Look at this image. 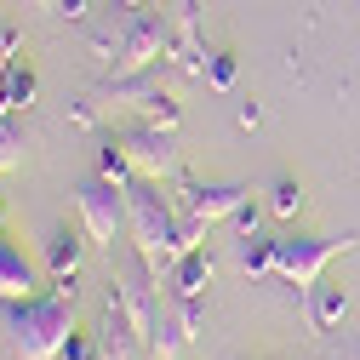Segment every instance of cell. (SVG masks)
<instances>
[{"mask_svg": "<svg viewBox=\"0 0 360 360\" xmlns=\"http://www.w3.org/2000/svg\"><path fill=\"white\" fill-rule=\"evenodd\" d=\"M0 321H6V338L23 360H63L75 326V292L52 286L46 297H6L0 303Z\"/></svg>", "mask_w": 360, "mask_h": 360, "instance_id": "cell-1", "label": "cell"}, {"mask_svg": "<svg viewBox=\"0 0 360 360\" xmlns=\"http://www.w3.org/2000/svg\"><path fill=\"white\" fill-rule=\"evenodd\" d=\"M126 229H131L138 257L166 281L177 269V257H184V217H177L172 195H160V184H149V177L126 184Z\"/></svg>", "mask_w": 360, "mask_h": 360, "instance_id": "cell-2", "label": "cell"}, {"mask_svg": "<svg viewBox=\"0 0 360 360\" xmlns=\"http://www.w3.org/2000/svg\"><path fill=\"white\" fill-rule=\"evenodd\" d=\"M92 98H98L103 109H138V115H149V120H155V126H166V131H177V120H184V109L166 98V86H160V75H155V69L109 75Z\"/></svg>", "mask_w": 360, "mask_h": 360, "instance_id": "cell-3", "label": "cell"}, {"mask_svg": "<svg viewBox=\"0 0 360 360\" xmlns=\"http://www.w3.org/2000/svg\"><path fill=\"white\" fill-rule=\"evenodd\" d=\"M349 246H354V229H343V235H275V275L309 292L326 275V263Z\"/></svg>", "mask_w": 360, "mask_h": 360, "instance_id": "cell-4", "label": "cell"}, {"mask_svg": "<svg viewBox=\"0 0 360 360\" xmlns=\"http://www.w3.org/2000/svg\"><path fill=\"white\" fill-rule=\"evenodd\" d=\"M98 52H115V75H131V69H155V58H172V29L166 18L131 6L126 29L115 40H98Z\"/></svg>", "mask_w": 360, "mask_h": 360, "instance_id": "cell-5", "label": "cell"}, {"mask_svg": "<svg viewBox=\"0 0 360 360\" xmlns=\"http://www.w3.org/2000/svg\"><path fill=\"white\" fill-rule=\"evenodd\" d=\"M126 160H131V177H149V184H177V172H184V155H177V138L166 126L143 120V126H131L126 138H120Z\"/></svg>", "mask_w": 360, "mask_h": 360, "instance_id": "cell-6", "label": "cell"}, {"mask_svg": "<svg viewBox=\"0 0 360 360\" xmlns=\"http://www.w3.org/2000/svg\"><path fill=\"white\" fill-rule=\"evenodd\" d=\"M252 200V189L246 184H184L177 177V189H172V206H177V217H189V223H229L240 206Z\"/></svg>", "mask_w": 360, "mask_h": 360, "instance_id": "cell-7", "label": "cell"}, {"mask_svg": "<svg viewBox=\"0 0 360 360\" xmlns=\"http://www.w3.org/2000/svg\"><path fill=\"white\" fill-rule=\"evenodd\" d=\"M75 206H80V229L103 246H115V235L126 229V189L109 184V177H86Z\"/></svg>", "mask_w": 360, "mask_h": 360, "instance_id": "cell-8", "label": "cell"}, {"mask_svg": "<svg viewBox=\"0 0 360 360\" xmlns=\"http://www.w3.org/2000/svg\"><path fill=\"white\" fill-rule=\"evenodd\" d=\"M200 332V303H184V297H166L160 314H155V332H149V354L155 360H184L189 343Z\"/></svg>", "mask_w": 360, "mask_h": 360, "instance_id": "cell-9", "label": "cell"}, {"mask_svg": "<svg viewBox=\"0 0 360 360\" xmlns=\"http://www.w3.org/2000/svg\"><path fill=\"white\" fill-rule=\"evenodd\" d=\"M6 297H40V269L12 240H0V303Z\"/></svg>", "mask_w": 360, "mask_h": 360, "instance_id": "cell-10", "label": "cell"}, {"mask_svg": "<svg viewBox=\"0 0 360 360\" xmlns=\"http://www.w3.org/2000/svg\"><path fill=\"white\" fill-rule=\"evenodd\" d=\"M166 286H172V297L200 303L206 286H212V252H206V246H200V252H184V257H177V269L166 275Z\"/></svg>", "mask_w": 360, "mask_h": 360, "instance_id": "cell-11", "label": "cell"}, {"mask_svg": "<svg viewBox=\"0 0 360 360\" xmlns=\"http://www.w3.org/2000/svg\"><path fill=\"white\" fill-rule=\"evenodd\" d=\"M343 321H349V292L332 286V281H314V286H309V326H314V332H332V326H343Z\"/></svg>", "mask_w": 360, "mask_h": 360, "instance_id": "cell-12", "label": "cell"}, {"mask_svg": "<svg viewBox=\"0 0 360 360\" xmlns=\"http://www.w3.org/2000/svg\"><path fill=\"white\" fill-rule=\"evenodd\" d=\"M80 257H86V240L75 229H58L46 240V269H52V281H75L80 275Z\"/></svg>", "mask_w": 360, "mask_h": 360, "instance_id": "cell-13", "label": "cell"}, {"mask_svg": "<svg viewBox=\"0 0 360 360\" xmlns=\"http://www.w3.org/2000/svg\"><path fill=\"white\" fill-rule=\"evenodd\" d=\"M0 92H6V109H12V115H23V109L34 103V69H29L23 58L0 63Z\"/></svg>", "mask_w": 360, "mask_h": 360, "instance_id": "cell-14", "label": "cell"}, {"mask_svg": "<svg viewBox=\"0 0 360 360\" xmlns=\"http://www.w3.org/2000/svg\"><path fill=\"white\" fill-rule=\"evenodd\" d=\"M23 155H29V126L6 115V120H0V172L23 166Z\"/></svg>", "mask_w": 360, "mask_h": 360, "instance_id": "cell-15", "label": "cell"}, {"mask_svg": "<svg viewBox=\"0 0 360 360\" xmlns=\"http://www.w3.org/2000/svg\"><path fill=\"white\" fill-rule=\"evenodd\" d=\"M240 269L246 275H275V235H246V246H240Z\"/></svg>", "mask_w": 360, "mask_h": 360, "instance_id": "cell-16", "label": "cell"}, {"mask_svg": "<svg viewBox=\"0 0 360 360\" xmlns=\"http://www.w3.org/2000/svg\"><path fill=\"white\" fill-rule=\"evenodd\" d=\"M98 177H109V184H131V160H126V149L120 143H103V155H98Z\"/></svg>", "mask_w": 360, "mask_h": 360, "instance_id": "cell-17", "label": "cell"}, {"mask_svg": "<svg viewBox=\"0 0 360 360\" xmlns=\"http://www.w3.org/2000/svg\"><path fill=\"white\" fill-rule=\"evenodd\" d=\"M269 212H275V217H297L303 212V189L292 184V177H281V184L269 189Z\"/></svg>", "mask_w": 360, "mask_h": 360, "instance_id": "cell-18", "label": "cell"}, {"mask_svg": "<svg viewBox=\"0 0 360 360\" xmlns=\"http://www.w3.org/2000/svg\"><path fill=\"white\" fill-rule=\"evenodd\" d=\"M206 80L217 86V92H229V86H235V58L229 52H212L206 58Z\"/></svg>", "mask_w": 360, "mask_h": 360, "instance_id": "cell-19", "label": "cell"}, {"mask_svg": "<svg viewBox=\"0 0 360 360\" xmlns=\"http://www.w3.org/2000/svg\"><path fill=\"white\" fill-rule=\"evenodd\" d=\"M257 217H263V212H257V200H246V206H240V212H235L229 223H235L240 235H257Z\"/></svg>", "mask_w": 360, "mask_h": 360, "instance_id": "cell-20", "label": "cell"}, {"mask_svg": "<svg viewBox=\"0 0 360 360\" xmlns=\"http://www.w3.org/2000/svg\"><path fill=\"white\" fill-rule=\"evenodd\" d=\"M58 18H86V0H52Z\"/></svg>", "mask_w": 360, "mask_h": 360, "instance_id": "cell-21", "label": "cell"}, {"mask_svg": "<svg viewBox=\"0 0 360 360\" xmlns=\"http://www.w3.org/2000/svg\"><path fill=\"white\" fill-rule=\"evenodd\" d=\"M126 6H149V0H126Z\"/></svg>", "mask_w": 360, "mask_h": 360, "instance_id": "cell-22", "label": "cell"}, {"mask_svg": "<svg viewBox=\"0 0 360 360\" xmlns=\"http://www.w3.org/2000/svg\"><path fill=\"white\" fill-rule=\"evenodd\" d=\"M0 223H6V200H0Z\"/></svg>", "mask_w": 360, "mask_h": 360, "instance_id": "cell-23", "label": "cell"}, {"mask_svg": "<svg viewBox=\"0 0 360 360\" xmlns=\"http://www.w3.org/2000/svg\"><path fill=\"white\" fill-rule=\"evenodd\" d=\"M34 6H52V0H34Z\"/></svg>", "mask_w": 360, "mask_h": 360, "instance_id": "cell-24", "label": "cell"}]
</instances>
